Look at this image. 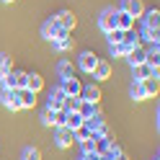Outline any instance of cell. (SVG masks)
<instances>
[{
  "label": "cell",
  "instance_id": "cell-1",
  "mask_svg": "<svg viewBox=\"0 0 160 160\" xmlns=\"http://www.w3.org/2000/svg\"><path fill=\"white\" fill-rule=\"evenodd\" d=\"M42 34H44V39H49V42H57V39H65V36H67V28H62V26L52 18V21H47V23L42 26Z\"/></svg>",
  "mask_w": 160,
  "mask_h": 160
},
{
  "label": "cell",
  "instance_id": "cell-2",
  "mask_svg": "<svg viewBox=\"0 0 160 160\" xmlns=\"http://www.w3.org/2000/svg\"><path fill=\"white\" fill-rule=\"evenodd\" d=\"M3 88H11V91H23V88H26V72H18V70L13 72V70H11V72L3 78Z\"/></svg>",
  "mask_w": 160,
  "mask_h": 160
},
{
  "label": "cell",
  "instance_id": "cell-3",
  "mask_svg": "<svg viewBox=\"0 0 160 160\" xmlns=\"http://www.w3.org/2000/svg\"><path fill=\"white\" fill-rule=\"evenodd\" d=\"M65 101H67V96L62 93V88H54L52 96H49V101H47V108L49 111H65Z\"/></svg>",
  "mask_w": 160,
  "mask_h": 160
},
{
  "label": "cell",
  "instance_id": "cell-4",
  "mask_svg": "<svg viewBox=\"0 0 160 160\" xmlns=\"http://www.w3.org/2000/svg\"><path fill=\"white\" fill-rule=\"evenodd\" d=\"M114 18H116V8H103L101 16H98V26H101V31H111L114 28Z\"/></svg>",
  "mask_w": 160,
  "mask_h": 160
},
{
  "label": "cell",
  "instance_id": "cell-5",
  "mask_svg": "<svg viewBox=\"0 0 160 160\" xmlns=\"http://www.w3.org/2000/svg\"><path fill=\"white\" fill-rule=\"evenodd\" d=\"M114 28H119V31H132V28H134V18L129 16V13H124V11H119V8H116Z\"/></svg>",
  "mask_w": 160,
  "mask_h": 160
},
{
  "label": "cell",
  "instance_id": "cell-6",
  "mask_svg": "<svg viewBox=\"0 0 160 160\" xmlns=\"http://www.w3.org/2000/svg\"><path fill=\"white\" fill-rule=\"evenodd\" d=\"M59 88H62V93L70 98V96H80V80L72 75V78H65V80H59Z\"/></svg>",
  "mask_w": 160,
  "mask_h": 160
},
{
  "label": "cell",
  "instance_id": "cell-7",
  "mask_svg": "<svg viewBox=\"0 0 160 160\" xmlns=\"http://www.w3.org/2000/svg\"><path fill=\"white\" fill-rule=\"evenodd\" d=\"M119 11L129 13L132 18H139L145 13V5H142V0H122V8H119Z\"/></svg>",
  "mask_w": 160,
  "mask_h": 160
},
{
  "label": "cell",
  "instance_id": "cell-8",
  "mask_svg": "<svg viewBox=\"0 0 160 160\" xmlns=\"http://www.w3.org/2000/svg\"><path fill=\"white\" fill-rule=\"evenodd\" d=\"M0 103L8 106L11 111H21V106H18V96H16V91H11V88H3V93H0Z\"/></svg>",
  "mask_w": 160,
  "mask_h": 160
},
{
  "label": "cell",
  "instance_id": "cell-9",
  "mask_svg": "<svg viewBox=\"0 0 160 160\" xmlns=\"http://www.w3.org/2000/svg\"><path fill=\"white\" fill-rule=\"evenodd\" d=\"M72 132H70V129H65V127H59L57 129V134H54V145L59 147V150H67L70 145H72Z\"/></svg>",
  "mask_w": 160,
  "mask_h": 160
},
{
  "label": "cell",
  "instance_id": "cell-10",
  "mask_svg": "<svg viewBox=\"0 0 160 160\" xmlns=\"http://www.w3.org/2000/svg\"><path fill=\"white\" fill-rule=\"evenodd\" d=\"M80 98L88 101V103H98L101 101V88L98 85H83L80 88Z\"/></svg>",
  "mask_w": 160,
  "mask_h": 160
},
{
  "label": "cell",
  "instance_id": "cell-11",
  "mask_svg": "<svg viewBox=\"0 0 160 160\" xmlns=\"http://www.w3.org/2000/svg\"><path fill=\"white\" fill-rule=\"evenodd\" d=\"M96 62H98V57L93 52H80V57H78V65H80V70H85V72H93Z\"/></svg>",
  "mask_w": 160,
  "mask_h": 160
},
{
  "label": "cell",
  "instance_id": "cell-12",
  "mask_svg": "<svg viewBox=\"0 0 160 160\" xmlns=\"http://www.w3.org/2000/svg\"><path fill=\"white\" fill-rule=\"evenodd\" d=\"M44 88V78L39 75V72H26V91H31V93H36V91H42Z\"/></svg>",
  "mask_w": 160,
  "mask_h": 160
},
{
  "label": "cell",
  "instance_id": "cell-13",
  "mask_svg": "<svg viewBox=\"0 0 160 160\" xmlns=\"http://www.w3.org/2000/svg\"><path fill=\"white\" fill-rule=\"evenodd\" d=\"M78 114L83 116V122H91L93 116H98V103H88V101H83V103H80V108H78Z\"/></svg>",
  "mask_w": 160,
  "mask_h": 160
},
{
  "label": "cell",
  "instance_id": "cell-14",
  "mask_svg": "<svg viewBox=\"0 0 160 160\" xmlns=\"http://www.w3.org/2000/svg\"><path fill=\"white\" fill-rule=\"evenodd\" d=\"M16 96H18V106L21 108H31L34 103H36V93H31V91H16Z\"/></svg>",
  "mask_w": 160,
  "mask_h": 160
},
{
  "label": "cell",
  "instance_id": "cell-15",
  "mask_svg": "<svg viewBox=\"0 0 160 160\" xmlns=\"http://www.w3.org/2000/svg\"><path fill=\"white\" fill-rule=\"evenodd\" d=\"M67 114V122H65V129H70V132H75V129H80L85 122H83V116H80L78 111H65Z\"/></svg>",
  "mask_w": 160,
  "mask_h": 160
},
{
  "label": "cell",
  "instance_id": "cell-16",
  "mask_svg": "<svg viewBox=\"0 0 160 160\" xmlns=\"http://www.w3.org/2000/svg\"><path fill=\"white\" fill-rule=\"evenodd\" d=\"M54 21H57L59 26H62V28H67V31H70V28L75 26V16L70 13V11H59V13L54 16Z\"/></svg>",
  "mask_w": 160,
  "mask_h": 160
},
{
  "label": "cell",
  "instance_id": "cell-17",
  "mask_svg": "<svg viewBox=\"0 0 160 160\" xmlns=\"http://www.w3.org/2000/svg\"><path fill=\"white\" fill-rule=\"evenodd\" d=\"M93 78H98V80H108V78H111V65H108V62H96V67H93Z\"/></svg>",
  "mask_w": 160,
  "mask_h": 160
},
{
  "label": "cell",
  "instance_id": "cell-18",
  "mask_svg": "<svg viewBox=\"0 0 160 160\" xmlns=\"http://www.w3.org/2000/svg\"><path fill=\"white\" fill-rule=\"evenodd\" d=\"M139 18H145V28H158V23H160V13L158 11H147Z\"/></svg>",
  "mask_w": 160,
  "mask_h": 160
},
{
  "label": "cell",
  "instance_id": "cell-19",
  "mask_svg": "<svg viewBox=\"0 0 160 160\" xmlns=\"http://www.w3.org/2000/svg\"><path fill=\"white\" fill-rule=\"evenodd\" d=\"M57 75H59V80L72 78V62H70V59H62V62L57 65Z\"/></svg>",
  "mask_w": 160,
  "mask_h": 160
},
{
  "label": "cell",
  "instance_id": "cell-20",
  "mask_svg": "<svg viewBox=\"0 0 160 160\" xmlns=\"http://www.w3.org/2000/svg\"><path fill=\"white\" fill-rule=\"evenodd\" d=\"M127 59H129L132 67H139V65H145V52H129Z\"/></svg>",
  "mask_w": 160,
  "mask_h": 160
},
{
  "label": "cell",
  "instance_id": "cell-21",
  "mask_svg": "<svg viewBox=\"0 0 160 160\" xmlns=\"http://www.w3.org/2000/svg\"><path fill=\"white\" fill-rule=\"evenodd\" d=\"M132 98L134 101H142V98H147V91L142 83H132Z\"/></svg>",
  "mask_w": 160,
  "mask_h": 160
},
{
  "label": "cell",
  "instance_id": "cell-22",
  "mask_svg": "<svg viewBox=\"0 0 160 160\" xmlns=\"http://www.w3.org/2000/svg\"><path fill=\"white\" fill-rule=\"evenodd\" d=\"M142 85H145V91H147V98L158 93V78H147V80H142Z\"/></svg>",
  "mask_w": 160,
  "mask_h": 160
},
{
  "label": "cell",
  "instance_id": "cell-23",
  "mask_svg": "<svg viewBox=\"0 0 160 160\" xmlns=\"http://www.w3.org/2000/svg\"><path fill=\"white\" fill-rule=\"evenodd\" d=\"M8 72H11V57H8V54H0V80H3Z\"/></svg>",
  "mask_w": 160,
  "mask_h": 160
},
{
  "label": "cell",
  "instance_id": "cell-24",
  "mask_svg": "<svg viewBox=\"0 0 160 160\" xmlns=\"http://www.w3.org/2000/svg\"><path fill=\"white\" fill-rule=\"evenodd\" d=\"M23 160H42L39 147H23Z\"/></svg>",
  "mask_w": 160,
  "mask_h": 160
},
{
  "label": "cell",
  "instance_id": "cell-25",
  "mask_svg": "<svg viewBox=\"0 0 160 160\" xmlns=\"http://www.w3.org/2000/svg\"><path fill=\"white\" fill-rule=\"evenodd\" d=\"M80 147H83V155H85V152H96V137L80 139Z\"/></svg>",
  "mask_w": 160,
  "mask_h": 160
},
{
  "label": "cell",
  "instance_id": "cell-26",
  "mask_svg": "<svg viewBox=\"0 0 160 160\" xmlns=\"http://www.w3.org/2000/svg\"><path fill=\"white\" fill-rule=\"evenodd\" d=\"M142 39L150 44H158V28H142Z\"/></svg>",
  "mask_w": 160,
  "mask_h": 160
},
{
  "label": "cell",
  "instance_id": "cell-27",
  "mask_svg": "<svg viewBox=\"0 0 160 160\" xmlns=\"http://www.w3.org/2000/svg\"><path fill=\"white\" fill-rule=\"evenodd\" d=\"M122 39H124V31H119V28L108 31V44H122Z\"/></svg>",
  "mask_w": 160,
  "mask_h": 160
},
{
  "label": "cell",
  "instance_id": "cell-28",
  "mask_svg": "<svg viewBox=\"0 0 160 160\" xmlns=\"http://www.w3.org/2000/svg\"><path fill=\"white\" fill-rule=\"evenodd\" d=\"M54 47H57V52H67V49L72 47V42H70V39L65 36V39H57V42H54Z\"/></svg>",
  "mask_w": 160,
  "mask_h": 160
},
{
  "label": "cell",
  "instance_id": "cell-29",
  "mask_svg": "<svg viewBox=\"0 0 160 160\" xmlns=\"http://www.w3.org/2000/svg\"><path fill=\"white\" fill-rule=\"evenodd\" d=\"M52 119H54V111L44 108V111H42V124H44V127H52Z\"/></svg>",
  "mask_w": 160,
  "mask_h": 160
},
{
  "label": "cell",
  "instance_id": "cell-30",
  "mask_svg": "<svg viewBox=\"0 0 160 160\" xmlns=\"http://www.w3.org/2000/svg\"><path fill=\"white\" fill-rule=\"evenodd\" d=\"M108 52H111V57L122 54V44H111V47H108Z\"/></svg>",
  "mask_w": 160,
  "mask_h": 160
},
{
  "label": "cell",
  "instance_id": "cell-31",
  "mask_svg": "<svg viewBox=\"0 0 160 160\" xmlns=\"http://www.w3.org/2000/svg\"><path fill=\"white\" fill-rule=\"evenodd\" d=\"M3 3H11V0H3Z\"/></svg>",
  "mask_w": 160,
  "mask_h": 160
},
{
  "label": "cell",
  "instance_id": "cell-32",
  "mask_svg": "<svg viewBox=\"0 0 160 160\" xmlns=\"http://www.w3.org/2000/svg\"><path fill=\"white\" fill-rule=\"evenodd\" d=\"M152 160H158V155H155V158H152Z\"/></svg>",
  "mask_w": 160,
  "mask_h": 160
}]
</instances>
